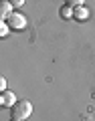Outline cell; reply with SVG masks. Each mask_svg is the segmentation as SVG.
<instances>
[{
	"label": "cell",
	"instance_id": "6",
	"mask_svg": "<svg viewBox=\"0 0 95 121\" xmlns=\"http://www.w3.org/2000/svg\"><path fill=\"white\" fill-rule=\"evenodd\" d=\"M73 6H69V4H65V6H61V16L63 18H73Z\"/></svg>",
	"mask_w": 95,
	"mask_h": 121
},
{
	"label": "cell",
	"instance_id": "8",
	"mask_svg": "<svg viewBox=\"0 0 95 121\" xmlns=\"http://www.w3.org/2000/svg\"><path fill=\"white\" fill-rule=\"evenodd\" d=\"M65 4H69V6L75 8V6H81L83 4V0H65Z\"/></svg>",
	"mask_w": 95,
	"mask_h": 121
},
{
	"label": "cell",
	"instance_id": "3",
	"mask_svg": "<svg viewBox=\"0 0 95 121\" xmlns=\"http://www.w3.org/2000/svg\"><path fill=\"white\" fill-rule=\"evenodd\" d=\"M14 103H16V95L12 91H2L0 93V105L2 107H12Z\"/></svg>",
	"mask_w": 95,
	"mask_h": 121
},
{
	"label": "cell",
	"instance_id": "10",
	"mask_svg": "<svg viewBox=\"0 0 95 121\" xmlns=\"http://www.w3.org/2000/svg\"><path fill=\"white\" fill-rule=\"evenodd\" d=\"M0 91H6V79L4 77L0 79Z\"/></svg>",
	"mask_w": 95,
	"mask_h": 121
},
{
	"label": "cell",
	"instance_id": "2",
	"mask_svg": "<svg viewBox=\"0 0 95 121\" xmlns=\"http://www.w3.org/2000/svg\"><path fill=\"white\" fill-rule=\"evenodd\" d=\"M6 24L10 26V30H24L26 28V18L20 12H12L6 18Z\"/></svg>",
	"mask_w": 95,
	"mask_h": 121
},
{
	"label": "cell",
	"instance_id": "11",
	"mask_svg": "<svg viewBox=\"0 0 95 121\" xmlns=\"http://www.w3.org/2000/svg\"><path fill=\"white\" fill-rule=\"evenodd\" d=\"M10 121H20V119H14V117H10Z\"/></svg>",
	"mask_w": 95,
	"mask_h": 121
},
{
	"label": "cell",
	"instance_id": "9",
	"mask_svg": "<svg viewBox=\"0 0 95 121\" xmlns=\"http://www.w3.org/2000/svg\"><path fill=\"white\" fill-rule=\"evenodd\" d=\"M8 2L14 6V8H18V6H22V4H24V0H8Z\"/></svg>",
	"mask_w": 95,
	"mask_h": 121
},
{
	"label": "cell",
	"instance_id": "1",
	"mask_svg": "<svg viewBox=\"0 0 95 121\" xmlns=\"http://www.w3.org/2000/svg\"><path fill=\"white\" fill-rule=\"evenodd\" d=\"M10 113H12V117L14 119H26V117L32 113V103L30 101H26V99H20V101H16V103L10 107Z\"/></svg>",
	"mask_w": 95,
	"mask_h": 121
},
{
	"label": "cell",
	"instance_id": "7",
	"mask_svg": "<svg viewBox=\"0 0 95 121\" xmlns=\"http://www.w3.org/2000/svg\"><path fill=\"white\" fill-rule=\"evenodd\" d=\"M10 32V26L6 24V20H2V24H0V36H6Z\"/></svg>",
	"mask_w": 95,
	"mask_h": 121
},
{
	"label": "cell",
	"instance_id": "4",
	"mask_svg": "<svg viewBox=\"0 0 95 121\" xmlns=\"http://www.w3.org/2000/svg\"><path fill=\"white\" fill-rule=\"evenodd\" d=\"M12 8H14V6L10 4L8 0H2V2H0V18H2V20H6V18L12 14Z\"/></svg>",
	"mask_w": 95,
	"mask_h": 121
},
{
	"label": "cell",
	"instance_id": "5",
	"mask_svg": "<svg viewBox=\"0 0 95 121\" xmlns=\"http://www.w3.org/2000/svg\"><path fill=\"white\" fill-rule=\"evenodd\" d=\"M73 18H77V20H87L89 18V8L87 6H75V10H73Z\"/></svg>",
	"mask_w": 95,
	"mask_h": 121
}]
</instances>
